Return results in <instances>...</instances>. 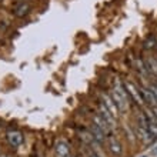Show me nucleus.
Masks as SVG:
<instances>
[{
  "mask_svg": "<svg viewBox=\"0 0 157 157\" xmlns=\"http://www.w3.org/2000/svg\"><path fill=\"white\" fill-rule=\"evenodd\" d=\"M123 86H124V89H126V91H127V94L130 96L137 104L144 103V101H143V97H141L140 90H139V87H137L136 84H133L132 82H124Z\"/></svg>",
  "mask_w": 157,
  "mask_h": 157,
  "instance_id": "nucleus-1",
  "label": "nucleus"
},
{
  "mask_svg": "<svg viewBox=\"0 0 157 157\" xmlns=\"http://www.w3.org/2000/svg\"><path fill=\"white\" fill-rule=\"evenodd\" d=\"M107 147L109 150H110V153L113 154V156H121V153H123V147H121V143H120L117 139H114V137L109 136L107 137Z\"/></svg>",
  "mask_w": 157,
  "mask_h": 157,
  "instance_id": "nucleus-2",
  "label": "nucleus"
},
{
  "mask_svg": "<svg viewBox=\"0 0 157 157\" xmlns=\"http://www.w3.org/2000/svg\"><path fill=\"white\" fill-rule=\"evenodd\" d=\"M110 97H112V100H113V103L116 104V107H117V110L119 112H124L126 109H127V101L121 97V96L117 93L114 89L112 90V93H110Z\"/></svg>",
  "mask_w": 157,
  "mask_h": 157,
  "instance_id": "nucleus-3",
  "label": "nucleus"
},
{
  "mask_svg": "<svg viewBox=\"0 0 157 157\" xmlns=\"http://www.w3.org/2000/svg\"><path fill=\"white\" fill-rule=\"evenodd\" d=\"M101 100H103V104L106 106V109H107L109 112L113 114V117L116 119L117 116H119V110H117V107H116V104L113 103V100H112V97L109 94H106V93H103L101 94Z\"/></svg>",
  "mask_w": 157,
  "mask_h": 157,
  "instance_id": "nucleus-4",
  "label": "nucleus"
},
{
  "mask_svg": "<svg viewBox=\"0 0 157 157\" xmlns=\"http://www.w3.org/2000/svg\"><path fill=\"white\" fill-rule=\"evenodd\" d=\"M54 150H56V156L57 157H69V154H70V146L64 140L57 141Z\"/></svg>",
  "mask_w": 157,
  "mask_h": 157,
  "instance_id": "nucleus-5",
  "label": "nucleus"
},
{
  "mask_svg": "<svg viewBox=\"0 0 157 157\" xmlns=\"http://www.w3.org/2000/svg\"><path fill=\"white\" fill-rule=\"evenodd\" d=\"M93 124H94V126H97L100 130H103L106 134H109V133H110L112 126H110V124H109L107 121L103 119V117L100 116V114H93Z\"/></svg>",
  "mask_w": 157,
  "mask_h": 157,
  "instance_id": "nucleus-6",
  "label": "nucleus"
},
{
  "mask_svg": "<svg viewBox=\"0 0 157 157\" xmlns=\"http://www.w3.org/2000/svg\"><path fill=\"white\" fill-rule=\"evenodd\" d=\"M7 141L13 147H19V146L23 143V134L20 132H9L7 133Z\"/></svg>",
  "mask_w": 157,
  "mask_h": 157,
  "instance_id": "nucleus-7",
  "label": "nucleus"
},
{
  "mask_svg": "<svg viewBox=\"0 0 157 157\" xmlns=\"http://www.w3.org/2000/svg\"><path fill=\"white\" fill-rule=\"evenodd\" d=\"M89 132H90V134L93 136V139H94L96 141H99L100 144H103L104 141H106V133H104L103 130H100L97 126L91 124L90 128H89Z\"/></svg>",
  "mask_w": 157,
  "mask_h": 157,
  "instance_id": "nucleus-8",
  "label": "nucleus"
},
{
  "mask_svg": "<svg viewBox=\"0 0 157 157\" xmlns=\"http://www.w3.org/2000/svg\"><path fill=\"white\" fill-rule=\"evenodd\" d=\"M139 90H140V93H141L143 101H146V103L149 104L150 107H153V106H157L156 99H154V96H153V93H151V90H150V89H144V87H139Z\"/></svg>",
  "mask_w": 157,
  "mask_h": 157,
  "instance_id": "nucleus-9",
  "label": "nucleus"
},
{
  "mask_svg": "<svg viewBox=\"0 0 157 157\" xmlns=\"http://www.w3.org/2000/svg\"><path fill=\"white\" fill-rule=\"evenodd\" d=\"M97 114H100V116L103 117L104 120H106V121H107L109 124H110V126H114V124H116V119H114V117H113V114L110 112H109L107 109H106V106H104L103 103H100L99 104V113H97Z\"/></svg>",
  "mask_w": 157,
  "mask_h": 157,
  "instance_id": "nucleus-10",
  "label": "nucleus"
},
{
  "mask_svg": "<svg viewBox=\"0 0 157 157\" xmlns=\"http://www.w3.org/2000/svg\"><path fill=\"white\" fill-rule=\"evenodd\" d=\"M144 64H146V70H147V73H151V75L157 76V59L149 57L144 62Z\"/></svg>",
  "mask_w": 157,
  "mask_h": 157,
  "instance_id": "nucleus-11",
  "label": "nucleus"
},
{
  "mask_svg": "<svg viewBox=\"0 0 157 157\" xmlns=\"http://www.w3.org/2000/svg\"><path fill=\"white\" fill-rule=\"evenodd\" d=\"M30 12V6L27 3H20V4H17L16 9H14V14H16L17 17H23L26 16L27 13Z\"/></svg>",
  "mask_w": 157,
  "mask_h": 157,
  "instance_id": "nucleus-12",
  "label": "nucleus"
},
{
  "mask_svg": "<svg viewBox=\"0 0 157 157\" xmlns=\"http://www.w3.org/2000/svg\"><path fill=\"white\" fill-rule=\"evenodd\" d=\"M147 128H149V132L157 139V123L156 121H147Z\"/></svg>",
  "mask_w": 157,
  "mask_h": 157,
  "instance_id": "nucleus-13",
  "label": "nucleus"
},
{
  "mask_svg": "<svg viewBox=\"0 0 157 157\" xmlns=\"http://www.w3.org/2000/svg\"><path fill=\"white\" fill-rule=\"evenodd\" d=\"M156 46H157V41H156V39H154V36H150V39L146 40V44H144L146 49H153Z\"/></svg>",
  "mask_w": 157,
  "mask_h": 157,
  "instance_id": "nucleus-14",
  "label": "nucleus"
},
{
  "mask_svg": "<svg viewBox=\"0 0 157 157\" xmlns=\"http://www.w3.org/2000/svg\"><path fill=\"white\" fill-rule=\"evenodd\" d=\"M149 89L151 90V93H153V96H154V99H156V103H157V86H156V84H150Z\"/></svg>",
  "mask_w": 157,
  "mask_h": 157,
  "instance_id": "nucleus-15",
  "label": "nucleus"
},
{
  "mask_svg": "<svg viewBox=\"0 0 157 157\" xmlns=\"http://www.w3.org/2000/svg\"><path fill=\"white\" fill-rule=\"evenodd\" d=\"M150 110L153 112V114L156 116V119H157V106H153V107H150Z\"/></svg>",
  "mask_w": 157,
  "mask_h": 157,
  "instance_id": "nucleus-16",
  "label": "nucleus"
},
{
  "mask_svg": "<svg viewBox=\"0 0 157 157\" xmlns=\"http://www.w3.org/2000/svg\"><path fill=\"white\" fill-rule=\"evenodd\" d=\"M89 157H99V156H96V154H94V153H93V151H91V153H90V154H89Z\"/></svg>",
  "mask_w": 157,
  "mask_h": 157,
  "instance_id": "nucleus-17",
  "label": "nucleus"
},
{
  "mask_svg": "<svg viewBox=\"0 0 157 157\" xmlns=\"http://www.w3.org/2000/svg\"><path fill=\"white\" fill-rule=\"evenodd\" d=\"M19 2H20V3H26V2H27V0H19Z\"/></svg>",
  "mask_w": 157,
  "mask_h": 157,
  "instance_id": "nucleus-18",
  "label": "nucleus"
},
{
  "mask_svg": "<svg viewBox=\"0 0 157 157\" xmlns=\"http://www.w3.org/2000/svg\"><path fill=\"white\" fill-rule=\"evenodd\" d=\"M3 157H9V156H3Z\"/></svg>",
  "mask_w": 157,
  "mask_h": 157,
  "instance_id": "nucleus-19",
  "label": "nucleus"
},
{
  "mask_svg": "<svg viewBox=\"0 0 157 157\" xmlns=\"http://www.w3.org/2000/svg\"><path fill=\"white\" fill-rule=\"evenodd\" d=\"M154 84H156V86H157V83H154Z\"/></svg>",
  "mask_w": 157,
  "mask_h": 157,
  "instance_id": "nucleus-20",
  "label": "nucleus"
},
{
  "mask_svg": "<svg viewBox=\"0 0 157 157\" xmlns=\"http://www.w3.org/2000/svg\"><path fill=\"white\" fill-rule=\"evenodd\" d=\"M0 2H2V0H0Z\"/></svg>",
  "mask_w": 157,
  "mask_h": 157,
  "instance_id": "nucleus-21",
  "label": "nucleus"
},
{
  "mask_svg": "<svg viewBox=\"0 0 157 157\" xmlns=\"http://www.w3.org/2000/svg\"><path fill=\"white\" fill-rule=\"evenodd\" d=\"M156 47H157V46H156Z\"/></svg>",
  "mask_w": 157,
  "mask_h": 157,
  "instance_id": "nucleus-22",
  "label": "nucleus"
}]
</instances>
